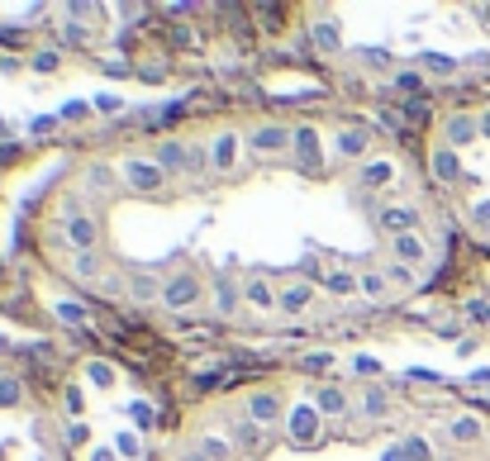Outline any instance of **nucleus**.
I'll list each match as a JSON object with an SVG mask.
<instances>
[{"instance_id": "f257e3e1", "label": "nucleus", "mask_w": 490, "mask_h": 461, "mask_svg": "<svg viewBox=\"0 0 490 461\" xmlns=\"http://www.w3.org/2000/svg\"><path fill=\"white\" fill-rule=\"evenodd\" d=\"M476 143H481V124H476V115H453V119H447V148L467 152Z\"/></svg>"}, {"instance_id": "a878e982", "label": "nucleus", "mask_w": 490, "mask_h": 461, "mask_svg": "<svg viewBox=\"0 0 490 461\" xmlns=\"http://www.w3.org/2000/svg\"><path fill=\"white\" fill-rule=\"evenodd\" d=\"M0 404H20V381H0Z\"/></svg>"}, {"instance_id": "393cba45", "label": "nucleus", "mask_w": 490, "mask_h": 461, "mask_svg": "<svg viewBox=\"0 0 490 461\" xmlns=\"http://www.w3.org/2000/svg\"><path fill=\"white\" fill-rule=\"evenodd\" d=\"M58 314L67 324H86V310H81V304H58Z\"/></svg>"}, {"instance_id": "1a4fd4ad", "label": "nucleus", "mask_w": 490, "mask_h": 461, "mask_svg": "<svg viewBox=\"0 0 490 461\" xmlns=\"http://www.w3.org/2000/svg\"><path fill=\"white\" fill-rule=\"evenodd\" d=\"M253 143H257L262 152H276V148H286V143H290V133H286V129H272V124H267V129H257Z\"/></svg>"}, {"instance_id": "423d86ee", "label": "nucleus", "mask_w": 490, "mask_h": 461, "mask_svg": "<svg viewBox=\"0 0 490 461\" xmlns=\"http://www.w3.org/2000/svg\"><path fill=\"white\" fill-rule=\"evenodd\" d=\"M381 223H386V229L400 239V233H414L419 214H414V209H381Z\"/></svg>"}, {"instance_id": "9d476101", "label": "nucleus", "mask_w": 490, "mask_h": 461, "mask_svg": "<svg viewBox=\"0 0 490 461\" xmlns=\"http://www.w3.org/2000/svg\"><path fill=\"white\" fill-rule=\"evenodd\" d=\"M314 404H319L324 414H343V409H347L343 390H333V385H324V390H319V395H314Z\"/></svg>"}, {"instance_id": "f03ea898", "label": "nucleus", "mask_w": 490, "mask_h": 461, "mask_svg": "<svg viewBox=\"0 0 490 461\" xmlns=\"http://www.w3.org/2000/svg\"><path fill=\"white\" fill-rule=\"evenodd\" d=\"M162 300L172 304V310H191V304L200 300V281H195V276H176V281L162 286Z\"/></svg>"}, {"instance_id": "39448f33", "label": "nucleus", "mask_w": 490, "mask_h": 461, "mask_svg": "<svg viewBox=\"0 0 490 461\" xmlns=\"http://www.w3.org/2000/svg\"><path fill=\"white\" fill-rule=\"evenodd\" d=\"M461 152H453V148H438L433 152V172H438V181H461Z\"/></svg>"}, {"instance_id": "b1692460", "label": "nucleus", "mask_w": 490, "mask_h": 461, "mask_svg": "<svg viewBox=\"0 0 490 461\" xmlns=\"http://www.w3.org/2000/svg\"><path fill=\"white\" fill-rule=\"evenodd\" d=\"M115 447H119V457H129V461L138 457V438H134V433H119V442H115Z\"/></svg>"}, {"instance_id": "7c9ffc66", "label": "nucleus", "mask_w": 490, "mask_h": 461, "mask_svg": "<svg viewBox=\"0 0 490 461\" xmlns=\"http://www.w3.org/2000/svg\"><path fill=\"white\" fill-rule=\"evenodd\" d=\"M34 67H38V72H53V67H58V53H38Z\"/></svg>"}, {"instance_id": "5701e85b", "label": "nucleus", "mask_w": 490, "mask_h": 461, "mask_svg": "<svg viewBox=\"0 0 490 461\" xmlns=\"http://www.w3.org/2000/svg\"><path fill=\"white\" fill-rule=\"evenodd\" d=\"M314 428H319V424H314V414H310V409H300V414H296V433H300V438H310Z\"/></svg>"}, {"instance_id": "20e7f679", "label": "nucleus", "mask_w": 490, "mask_h": 461, "mask_svg": "<svg viewBox=\"0 0 490 461\" xmlns=\"http://www.w3.org/2000/svg\"><path fill=\"white\" fill-rule=\"evenodd\" d=\"M390 253L400 257V267H414V262H424L429 257V247L419 233H400V239H390Z\"/></svg>"}, {"instance_id": "2f4dec72", "label": "nucleus", "mask_w": 490, "mask_h": 461, "mask_svg": "<svg viewBox=\"0 0 490 461\" xmlns=\"http://www.w3.org/2000/svg\"><path fill=\"white\" fill-rule=\"evenodd\" d=\"M181 162H186V158H181V148H167L162 152V166H181Z\"/></svg>"}, {"instance_id": "bb28decb", "label": "nucleus", "mask_w": 490, "mask_h": 461, "mask_svg": "<svg viewBox=\"0 0 490 461\" xmlns=\"http://www.w3.org/2000/svg\"><path fill=\"white\" fill-rule=\"evenodd\" d=\"M390 409V404H386V390H372V395H367V414H386Z\"/></svg>"}, {"instance_id": "2eb2a0df", "label": "nucleus", "mask_w": 490, "mask_h": 461, "mask_svg": "<svg viewBox=\"0 0 490 461\" xmlns=\"http://www.w3.org/2000/svg\"><path fill=\"white\" fill-rule=\"evenodd\" d=\"M248 304H257V310H272V286H267V281H248Z\"/></svg>"}, {"instance_id": "6e6552de", "label": "nucleus", "mask_w": 490, "mask_h": 461, "mask_svg": "<svg viewBox=\"0 0 490 461\" xmlns=\"http://www.w3.org/2000/svg\"><path fill=\"white\" fill-rule=\"evenodd\" d=\"M276 414H282V400L276 395H257L253 400V424H272Z\"/></svg>"}, {"instance_id": "c756f323", "label": "nucleus", "mask_w": 490, "mask_h": 461, "mask_svg": "<svg viewBox=\"0 0 490 461\" xmlns=\"http://www.w3.org/2000/svg\"><path fill=\"white\" fill-rule=\"evenodd\" d=\"M305 367H310V371H324V367H333V357H329V352H314V357H305Z\"/></svg>"}, {"instance_id": "f8f14e48", "label": "nucleus", "mask_w": 490, "mask_h": 461, "mask_svg": "<svg viewBox=\"0 0 490 461\" xmlns=\"http://www.w3.org/2000/svg\"><path fill=\"white\" fill-rule=\"evenodd\" d=\"M305 304H310V286H290L286 295H282V310H286V314H300Z\"/></svg>"}, {"instance_id": "7ed1b4c3", "label": "nucleus", "mask_w": 490, "mask_h": 461, "mask_svg": "<svg viewBox=\"0 0 490 461\" xmlns=\"http://www.w3.org/2000/svg\"><path fill=\"white\" fill-rule=\"evenodd\" d=\"M124 181L134 190H158L162 186V166L158 162H124Z\"/></svg>"}, {"instance_id": "aec40b11", "label": "nucleus", "mask_w": 490, "mask_h": 461, "mask_svg": "<svg viewBox=\"0 0 490 461\" xmlns=\"http://www.w3.org/2000/svg\"><path fill=\"white\" fill-rule=\"evenodd\" d=\"M329 290H333V295H353V290H362V286L353 281V276L339 271V276H329Z\"/></svg>"}, {"instance_id": "412c9836", "label": "nucleus", "mask_w": 490, "mask_h": 461, "mask_svg": "<svg viewBox=\"0 0 490 461\" xmlns=\"http://www.w3.org/2000/svg\"><path fill=\"white\" fill-rule=\"evenodd\" d=\"M134 295L138 300H152V295H158V281H152V276H134Z\"/></svg>"}, {"instance_id": "473e14b6", "label": "nucleus", "mask_w": 490, "mask_h": 461, "mask_svg": "<svg viewBox=\"0 0 490 461\" xmlns=\"http://www.w3.org/2000/svg\"><path fill=\"white\" fill-rule=\"evenodd\" d=\"M91 186H110V172H105V166H91Z\"/></svg>"}, {"instance_id": "f3484780", "label": "nucleus", "mask_w": 490, "mask_h": 461, "mask_svg": "<svg viewBox=\"0 0 490 461\" xmlns=\"http://www.w3.org/2000/svg\"><path fill=\"white\" fill-rule=\"evenodd\" d=\"M357 286H362V295H372V300H381V295H386V276H376V271H372V276H362Z\"/></svg>"}, {"instance_id": "c85d7f7f", "label": "nucleus", "mask_w": 490, "mask_h": 461, "mask_svg": "<svg viewBox=\"0 0 490 461\" xmlns=\"http://www.w3.org/2000/svg\"><path fill=\"white\" fill-rule=\"evenodd\" d=\"M314 38H319V44H324V48H339V34H333L329 24H319V29H314Z\"/></svg>"}, {"instance_id": "4468645a", "label": "nucleus", "mask_w": 490, "mask_h": 461, "mask_svg": "<svg viewBox=\"0 0 490 461\" xmlns=\"http://www.w3.org/2000/svg\"><path fill=\"white\" fill-rule=\"evenodd\" d=\"M296 148H300L305 162H319V138H314V129H300V133H296Z\"/></svg>"}, {"instance_id": "a211bd4d", "label": "nucleus", "mask_w": 490, "mask_h": 461, "mask_svg": "<svg viewBox=\"0 0 490 461\" xmlns=\"http://www.w3.org/2000/svg\"><path fill=\"white\" fill-rule=\"evenodd\" d=\"M339 148L347 152V158H357V152H362V148H367V133H357V129H347V133H343V143H339Z\"/></svg>"}, {"instance_id": "6ab92c4d", "label": "nucleus", "mask_w": 490, "mask_h": 461, "mask_svg": "<svg viewBox=\"0 0 490 461\" xmlns=\"http://www.w3.org/2000/svg\"><path fill=\"white\" fill-rule=\"evenodd\" d=\"M257 438H262L257 424H238V428H233V442H243V447H262Z\"/></svg>"}, {"instance_id": "0eeeda50", "label": "nucleus", "mask_w": 490, "mask_h": 461, "mask_svg": "<svg viewBox=\"0 0 490 461\" xmlns=\"http://www.w3.org/2000/svg\"><path fill=\"white\" fill-rule=\"evenodd\" d=\"M481 438H486V424H481V418H471V414L453 418V442H481Z\"/></svg>"}, {"instance_id": "4be33fe9", "label": "nucleus", "mask_w": 490, "mask_h": 461, "mask_svg": "<svg viewBox=\"0 0 490 461\" xmlns=\"http://www.w3.org/2000/svg\"><path fill=\"white\" fill-rule=\"evenodd\" d=\"M215 162H219V166H229V162H233V138H229V133H224L219 143H215Z\"/></svg>"}, {"instance_id": "ddd939ff", "label": "nucleus", "mask_w": 490, "mask_h": 461, "mask_svg": "<svg viewBox=\"0 0 490 461\" xmlns=\"http://www.w3.org/2000/svg\"><path fill=\"white\" fill-rule=\"evenodd\" d=\"M72 243H77V247H91V243H95V223H91L86 214L72 219Z\"/></svg>"}, {"instance_id": "9b49d317", "label": "nucleus", "mask_w": 490, "mask_h": 461, "mask_svg": "<svg viewBox=\"0 0 490 461\" xmlns=\"http://www.w3.org/2000/svg\"><path fill=\"white\" fill-rule=\"evenodd\" d=\"M424 67L433 77H453L457 72V58H447V53H424Z\"/></svg>"}, {"instance_id": "dca6fc26", "label": "nucleus", "mask_w": 490, "mask_h": 461, "mask_svg": "<svg viewBox=\"0 0 490 461\" xmlns=\"http://www.w3.org/2000/svg\"><path fill=\"white\" fill-rule=\"evenodd\" d=\"M390 176H396V166H390V162H372V166H367V176H362V181H367V186H386Z\"/></svg>"}, {"instance_id": "cd10ccee", "label": "nucleus", "mask_w": 490, "mask_h": 461, "mask_svg": "<svg viewBox=\"0 0 490 461\" xmlns=\"http://www.w3.org/2000/svg\"><path fill=\"white\" fill-rule=\"evenodd\" d=\"M353 371H357V376H376V371H381V361H376V357H357Z\"/></svg>"}]
</instances>
